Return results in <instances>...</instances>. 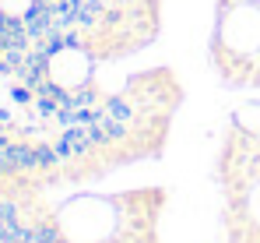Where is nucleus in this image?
<instances>
[{"instance_id": "obj_1", "label": "nucleus", "mask_w": 260, "mask_h": 243, "mask_svg": "<svg viewBox=\"0 0 260 243\" xmlns=\"http://www.w3.org/2000/svg\"><path fill=\"white\" fill-rule=\"evenodd\" d=\"M14 99H18V102H28L32 92H28V88H14Z\"/></svg>"}]
</instances>
